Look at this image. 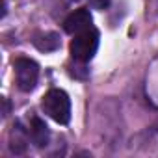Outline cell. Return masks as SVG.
Returning <instances> with one entry per match:
<instances>
[{
	"mask_svg": "<svg viewBox=\"0 0 158 158\" xmlns=\"http://www.w3.org/2000/svg\"><path fill=\"white\" fill-rule=\"evenodd\" d=\"M45 114L60 125H67L71 119V99L63 89H50L43 97Z\"/></svg>",
	"mask_w": 158,
	"mask_h": 158,
	"instance_id": "6da1fadb",
	"label": "cell"
},
{
	"mask_svg": "<svg viewBox=\"0 0 158 158\" xmlns=\"http://www.w3.org/2000/svg\"><path fill=\"white\" fill-rule=\"evenodd\" d=\"M99 48V32L91 26L80 34H76L74 39L71 41V56L76 61H89Z\"/></svg>",
	"mask_w": 158,
	"mask_h": 158,
	"instance_id": "7a4b0ae2",
	"label": "cell"
},
{
	"mask_svg": "<svg viewBox=\"0 0 158 158\" xmlns=\"http://www.w3.org/2000/svg\"><path fill=\"white\" fill-rule=\"evenodd\" d=\"M15 80L21 91H32L37 86L39 78V65L30 58H19L15 60Z\"/></svg>",
	"mask_w": 158,
	"mask_h": 158,
	"instance_id": "3957f363",
	"label": "cell"
},
{
	"mask_svg": "<svg viewBox=\"0 0 158 158\" xmlns=\"http://www.w3.org/2000/svg\"><path fill=\"white\" fill-rule=\"evenodd\" d=\"M91 24H93V17H91V13H89L88 10L82 8V10L73 11V13L63 21V30H65L67 34L76 35V34H80V32L91 28Z\"/></svg>",
	"mask_w": 158,
	"mask_h": 158,
	"instance_id": "277c9868",
	"label": "cell"
},
{
	"mask_svg": "<svg viewBox=\"0 0 158 158\" xmlns=\"http://www.w3.org/2000/svg\"><path fill=\"white\" fill-rule=\"evenodd\" d=\"M30 138H32V143L35 147H45L48 143V138H50V132H48V127L45 125L43 119L39 117H34L32 123H30Z\"/></svg>",
	"mask_w": 158,
	"mask_h": 158,
	"instance_id": "5b68a950",
	"label": "cell"
},
{
	"mask_svg": "<svg viewBox=\"0 0 158 158\" xmlns=\"http://www.w3.org/2000/svg\"><path fill=\"white\" fill-rule=\"evenodd\" d=\"M34 45L41 52H54L60 47V35L54 32H41L34 35Z\"/></svg>",
	"mask_w": 158,
	"mask_h": 158,
	"instance_id": "8992f818",
	"label": "cell"
},
{
	"mask_svg": "<svg viewBox=\"0 0 158 158\" xmlns=\"http://www.w3.org/2000/svg\"><path fill=\"white\" fill-rule=\"evenodd\" d=\"M26 132H24V128H21V125L17 123L15 127H13V132H11V143H10V147H11V151L13 152H24V149H26Z\"/></svg>",
	"mask_w": 158,
	"mask_h": 158,
	"instance_id": "52a82bcc",
	"label": "cell"
},
{
	"mask_svg": "<svg viewBox=\"0 0 158 158\" xmlns=\"http://www.w3.org/2000/svg\"><path fill=\"white\" fill-rule=\"evenodd\" d=\"M91 6L95 10H106L110 6V0H91Z\"/></svg>",
	"mask_w": 158,
	"mask_h": 158,
	"instance_id": "ba28073f",
	"label": "cell"
}]
</instances>
